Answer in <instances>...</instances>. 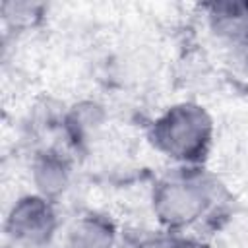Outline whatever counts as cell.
<instances>
[{
  "label": "cell",
  "mask_w": 248,
  "mask_h": 248,
  "mask_svg": "<svg viewBox=\"0 0 248 248\" xmlns=\"http://www.w3.org/2000/svg\"><path fill=\"white\" fill-rule=\"evenodd\" d=\"M151 145L165 157L196 165L205 159L213 141V120L209 112L196 103H178L169 107L149 128Z\"/></svg>",
  "instance_id": "cell-1"
},
{
  "label": "cell",
  "mask_w": 248,
  "mask_h": 248,
  "mask_svg": "<svg viewBox=\"0 0 248 248\" xmlns=\"http://www.w3.org/2000/svg\"><path fill=\"white\" fill-rule=\"evenodd\" d=\"M211 202V182L196 169L167 174L155 184L151 194L153 215L170 232L186 231L200 223Z\"/></svg>",
  "instance_id": "cell-2"
},
{
  "label": "cell",
  "mask_w": 248,
  "mask_h": 248,
  "mask_svg": "<svg viewBox=\"0 0 248 248\" xmlns=\"http://www.w3.org/2000/svg\"><path fill=\"white\" fill-rule=\"evenodd\" d=\"M58 231V215L54 202L25 194L17 198L4 221V232L14 246L19 248H46Z\"/></svg>",
  "instance_id": "cell-3"
},
{
  "label": "cell",
  "mask_w": 248,
  "mask_h": 248,
  "mask_svg": "<svg viewBox=\"0 0 248 248\" xmlns=\"http://www.w3.org/2000/svg\"><path fill=\"white\" fill-rule=\"evenodd\" d=\"M70 180H72V165L60 151L45 149L33 157L31 182L35 186V194L54 202L68 190Z\"/></svg>",
  "instance_id": "cell-4"
},
{
  "label": "cell",
  "mask_w": 248,
  "mask_h": 248,
  "mask_svg": "<svg viewBox=\"0 0 248 248\" xmlns=\"http://www.w3.org/2000/svg\"><path fill=\"white\" fill-rule=\"evenodd\" d=\"M116 227L101 213H83L76 217L62 234V248H114Z\"/></svg>",
  "instance_id": "cell-5"
},
{
  "label": "cell",
  "mask_w": 248,
  "mask_h": 248,
  "mask_svg": "<svg viewBox=\"0 0 248 248\" xmlns=\"http://www.w3.org/2000/svg\"><path fill=\"white\" fill-rule=\"evenodd\" d=\"M209 27L231 50L248 43V2H221L209 6Z\"/></svg>",
  "instance_id": "cell-6"
},
{
  "label": "cell",
  "mask_w": 248,
  "mask_h": 248,
  "mask_svg": "<svg viewBox=\"0 0 248 248\" xmlns=\"http://www.w3.org/2000/svg\"><path fill=\"white\" fill-rule=\"evenodd\" d=\"M174 236H155L145 242H141L138 248H172Z\"/></svg>",
  "instance_id": "cell-7"
},
{
  "label": "cell",
  "mask_w": 248,
  "mask_h": 248,
  "mask_svg": "<svg viewBox=\"0 0 248 248\" xmlns=\"http://www.w3.org/2000/svg\"><path fill=\"white\" fill-rule=\"evenodd\" d=\"M172 248H211V246L200 238H176L174 236Z\"/></svg>",
  "instance_id": "cell-8"
}]
</instances>
